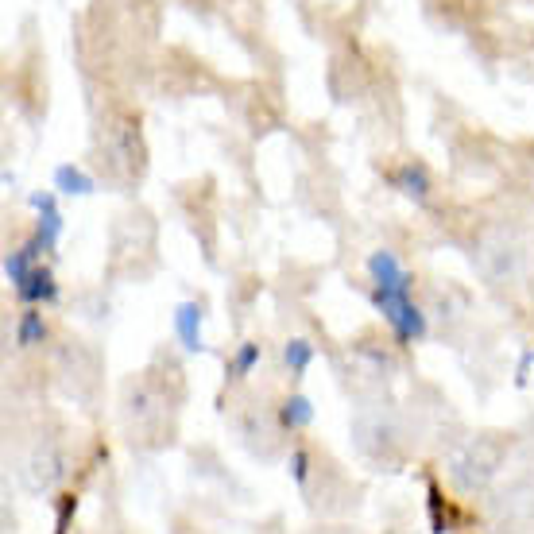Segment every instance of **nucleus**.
Listing matches in <instances>:
<instances>
[{"instance_id": "f257e3e1", "label": "nucleus", "mask_w": 534, "mask_h": 534, "mask_svg": "<svg viewBox=\"0 0 534 534\" xmlns=\"http://www.w3.org/2000/svg\"><path fill=\"white\" fill-rule=\"evenodd\" d=\"M372 298H376L380 314L391 322V329H395L403 341H415V337L426 333V318H422V310H418L415 298H411V279H407V275L395 279V283H376V287H372Z\"/></svg>"}, {"instance_id": "f03ea898", "label": "nucleus", "mask_w": 534, "mask_h": 534, "mask_svg": "<svg viewBox=\"0 0 534 534\" xmlns=\"http://www.w3.org/2000/svg\"><path fill=\"white\" fill-rule=\"evenodd\" d=\"M31 206L39 213L35 244H39L43 252H51V248L59 244V233H62V213H59V206H55V194H31Z\"/></svg>"}, {"instance_id": "7ed1b4c3", "label": "nucleus", "mask_w": 534, "mask_h": 534, "mask_svg": "<svg viewBox=\"0 0 534 534\" xmlns=\"http://www.w3.org/2000/svg\"><path fill=\"white\" fill-rule=\"evenodd\" d=\"M175 333L178 341L186 345V353H202L206 337H202V306L198 302H182L175 310Z\"/></svg>"}, {"instance_id": "20e7f679", "label": "nucleus", "mask_w": 534, "mask_h": 534, "mask_svg": "<svg viewBox=\"0 0 534 534\" xmlns=\"http://www.w3.org/2000/svg\"><path fill=\"white\" fill-rule=\"evenodd\" d=\"M16 291H20V298H24V302H39V298H55V279H51V271H47V267H31L28 271V279H24V283H20V287H16Z\"/></svg>"}, {"instance_id": "39448f33", "label": "nucleus", "mask_w": 534, "mask_h": 534, "mask_svg": "<svg viewBox=\"0 0 534 534\" xmlns=\"http://www.w3.org/2000/svg\"><path fill=\"white\" fill-rule=\"evenodd\" d=\"M55 186H59V194H70V198L93 194V178L86 171H78V167H70V163H62L59 171H55Z\"/></svg>"}, {"instance_id": "423d86ee", "label": "nucleus", "mask_w": 534, "mask_h": 534, "mask_svg": "<svg viewBox=\"0 0 534 534\" xmlns=\"http://www.w3.org/2000/svg\"><path fill=\"white\" fill-rule=\"evenodd\" d=\"M399 186H403V194H411V198H426L430 178H426V171H422L418 163H407V167L399 171Z\"/></svg>"}, {"instance_id": "0eeeda50", "label": "nucleus", "mask_w": 534, "mask_h": 534, "mask_svg": "<svg viewBox=\"0 0 534 534\" xmlns=\"http://www.w3.org/2000/svg\"><path fill=\"white\" fill-rule=\"evenodd\" d=\"M283 360L295 368V372H306V364L314 360V349H310V341H287V349H283Z\"/></svg>"}, {"instance_id": "6e6552de", "label": "nucleus", "mask_w": 534, "mask_h": 534, "mask_svg": "<svg viewBox=\"0 0 534 534\" xmlns=\"http://www.w3.org/2000/svg\"><path fill=\"white\" fill-rule=\"evenodd\" d=\"M39 337H43V318H39V314H28L24 326H20V341L31 345V341H39Z\"/></svg>"}, {"instance_id": "1a4fd4ad", "label": "nucleus", "mask_w": 534, "mask_h": 534, "mask_svg": "<svg viewBox=\"0 0 534 534\" xmlns=\"http://www.w3.org/2000/svg\"><path fill=\"white\" fill-rule=\"evenodd\" d=\"M283 411H287L283 418H287V422H295V426L310 422V403H306V399H291V403H287Z\"/></svg>"}, {"instance_id": "9d476101", "label": "nucleus", "mask_w": 534, "mask_h": 534, "mask_svg": "<svg viewBox=\"0 0 534 534\" xmlns=\"http://www.w3.org/2000/svg\"><path fill=\"white\" fill-rule=\"evenodd\" d=\"M256 360H260V349H256V345H244V349H240V356H237V372H248Z\"/></svg>"}]
</instances>
